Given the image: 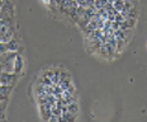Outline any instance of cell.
Returning a JSON list of instances; mask_svg holds the SVG:
<instances>
[{
  "mask_svg": "<svg viewBox=\"0 0 147 122\" xmlns=\"http://www.w3.org/2000/svg\"><path fill=\"white\" fill-rule=\"evenodd\" d=\"M18 80V75L14 73H0V84L9 85V87H14V84Z\"/></svg>",
  "mask_w": 147,
  "mask_h": 122,
  "instance_id": "cell-1",
  "label": "cell"
},
{
  "mask_svg": "<svg viewBox=\"0 0 147 122\" xmlns=\"http://www.w3.org/2000/svg\"><path fill=\"white\" fill-rule=\"evenodd\" d=\"M11 90H13V87L0 84V102H8V98L10 96Z\"/></svg>",
  "mask_w": 147,
  "mask_h": 122,
  "instance_id": "cell-2",
  "label": "cell"
},
{
  "mask_svg": "<svg viewBox=\"0 0 147 122\" xmlns=\"http://www.w3.org/2000/svg\"><path fill=\"white\" fill-rule=\"evenodd\" d=\"M23 70V57L20 56V55H17V57H15L14 60V70L13 73L17 75H19L20 73H22Z\"/></svg>",
  "mask_w": 147,
  "mask_h": 122,
  "instance_id": "cell-3",
  "label": "cell"
},
{
  "mask_svg": "<svg viewBox=\"0 0 147 122\" xmlns=\"http://www.w3.org/2000/svg\"><path fill=\"white\" fill-rule=\"evenodd\" d=\"M7 45H8L9 52H15V51L18 50V47H19V43H18V41H15V39H10L9 42H7Z\"/></svg>",
  "mask_w": 147,
  "mask_h": 122,
  "instance_id": "cell-4",
  "label": "cell"
},
{
  "mask_svg": "<svg viewBox=\"0 0 147 122\" xmlns=\"http://www.w3.org/2000/svg\"><path fill=\"white\" fill-rule=\"evenodd\" d=\"M78 111H79V104L76 102H72L70 104H67V112L72 115H78Z\"/></svg>",
  "mask_w": 147,
  "mask_h": 122,
  "instance_id": "cell-5",
  "label": "cell"
},
{
  "mask_svg": "<svg viewBox=\"0 0 147 122\" xmlns=\"http://www.w3.org/2000/svg\"><path fill=\"white\" fill-rule=\"evenodd\" d=\"M7 52H9L7 42H0V55H4Z\"/></svg>",
  "mask_w": 147,
  "mask_h": 122,
  "instance_id": "cell-6",
  "label": "cell"
},
{
  "mask_svg": "<svg viewBox=\"0 0 147 122\" xmlns=\"http://www.w3.org/2000/svg\"><path fill=\"white\" fill-rule=\"evenodd\" d=\"M59 118H60V116H55V115H52L50 118H48V121L47 122H59Z\"/></svg>",
  "mask_w": 147,
  "mask_h": 122,
  "instance_id": "cell-7",
  "label": "cell"
},
{
  "mask_svg": "<svg viewBox=\"0 0 147 122\" xmlns=\"http://www.w3.org/2000/svg\"><path fill=\"white\" fill-rule=\"evenodd\" d=\"M4 4H5V0H0V12H1V9H3V7H4Z\"/></svg>",
  "mask_w": 147,
  "mask_h": 122,
  "instance_id": "cell-8",
  "label": "cell"
}]
</instances>
